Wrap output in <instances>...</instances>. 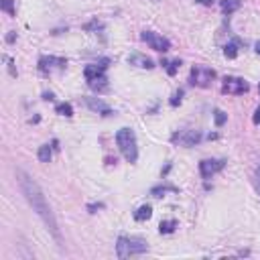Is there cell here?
<instances>
[{"mask_svg":"<svg viewBox=\"0 0 260 260\" xmlns=\"http://www.w3.org/2000/svg\"><path fill=\"white\" fill-rule=\"evenodd\" d=\"M16 181H18V187H21L25 199L29 201V206L33 208V212L43 219V224H45V228L51 232V236L57 240V242H61L59 224H57V219H55V214H53L51 208H49L47 197H45L43 189L39 187V183H37L31 175H27L25 171H21V169H16Z\"/></svg>","mask_w":260,"mask_h":260,"instance_id":"6da1fadb","label":"cell"},{"mask_svg":"<svg viewBox=\"0 0 260 260\" xmlns=\"http://www.w3.org/2000/svg\"><path fill=\"white\" fill-rule=\"evenodd\" d=\"M116 144L120 153L128 163H136L138 159V144H136V134L132 128H120L116 132Z\"/></svg>","mask_w":260,"mask_h":260,"instance_id":"7a4b0ae2","label":"cell"},{"mask_svg":"<svg viewBox=\"0 0 260 260\" xmlns=\"http://www.w3.org/2000/svg\"><path fill=\"white\" fill-rule=\"evenodd\" d=\"M148 250V244L140 238H128V236H120L116 242V254L118 258H128V256H136Z\"/></svg>","mask_w":260,"mask_h":260,"instance_id":"3957f363","label":"cell"},{"mask_svg":"<svg viewBox=\"0 0 260 260\" xmlns=\"http://www.w3.org/2000/svg\"><path fill=\"white\" fill-rule=\"evenodd\" d=\"M108 63V59H102L100 63H91V65H87L86 69H84V76H86V80H87V84H89V87H94V89H104L108 84V80H106V65Z\"/></svg>","mask_w":260,"mask_h":260,"instance_id":"277c9868","label":"cell"},{"mask_svg":"<svg viewBox=\"0 0 260 260\" xmlns=\"http://www.w3.org/2000/svg\"><path fill=\"white\" fill-rule=\"evenodd\" d=\"M216 80V71L212 67H203V65H195L191 69V84L199 86V87H208L212 82Z\"/></svg>","mask_w":260,"mask_h":260,"instance_id":"5b68a950","label":"cell"},{"mask_svg":"<svg viewBox=\"0 0 260 260\" xmlns=\"http://www.w3.org/2000/svg\"><path fill=\"white\" fill-rule=\"evenodd\" d=\"M140 39H142L148 47H151V49L161 51V53H165V51L171 49V41L165 39V37H161V35H157V33H153V31H142Z\"/></svg>","mask_w":260,"mask_h":260,"instance_id":"8992f818","label":"cell"},{"mask_svg":"<svg viewBox=\"0 0 260 260\" xmlns=\"http://www.w3.org/2000/svg\"><path fill=\"white\" fill-rule=\"evenodd\" d=\"M226 167V161L224 159H203L199 163V173L203 179H212L216 173H219L221 169Z\"/></svg>","mask_w":260,"mask_h":260,"instance_id":"52a82bcc","label":"cell"},{"mask_svg":"<svg viewBox=\"0 0 260 260\" xmlns=\"http://www.w3.org/2000/svg\"><path fill=\"white\" fill-rule=\"evenodd\" d=\"M248 89H250V86L242 78H226L224 86H221V91H224V94H232V96L246 94Z\"/></svg>","mask_w":260,"mask_h":260,"instance_id":"ba28073f","label":"cell"},{"mask_svg":"<svg viewBox=\"0 0 260 260\" xmlns=\"http://www.w3.org/2000/svg\"><path fill=\"white\" fill-rule=\"evenodd\" d=\"M199 140H201V134L197 132V130H183V132L173 134V142H179L183 146H193Z\"/></svg>","mask_w":260,"mask_h":260,"instance_id":"9c48e42d","label":"cell"},{"mask_svg":"<svg viewBox=\"0 0 260 260\" xmlns=\"http://www.w3.org/2000/svg\"><path fill=\"white\" fill-rule=\"evenodd\" d=\"M67 65V61L65 59H61V57H53V55H49V57H47V55H45V57H41L39 59V69L41 71H53L55 67H57V69H63Z\"/></svg>","mask_w":260,"mask_h":260,"instance_id":"30bf717a","label":"cell"},{"mask_svg":"<svg viewBox=\"0 0 260 260\" xmlns=\"http://www.w3.org/2000/svg\"><path fill=\"white\" fill-rule=\"evenodd\" d=\"M86 106L91 110V112H96V114H102V116H110L112 114V108H110L104 100L100 98H86Z\"/></svg>","mask_w":260,"mask_h":260,"instance_id":"8fae6325","label":"cell"},{"mask_svg":"<svg viewBox=\"0 0 260 260\" xmlns=\"http://www.w3.org/2000/svg\"><path fill=\"white\" fill-rule=\"evenodd\" d=\"M128 61H130V63H138V67H144V69H153V67H155L151 59L142 57V55H138V53H136V55H130Z\"/></svg>","mask_w":260,"mask_h":260,"instance_id":"7c38bea8","label":"cell"},{"mask_svg":"<svg viewBox=\"0 0 260 260\" xmlns=\"http://www.w3.org/2000/svg\"><path fill=\"white\" fill-rule=\"evenodd\" d=\"M219 6L226 14H232L234 10L240 8V0H219Z\"/></svg>","mask_w":260,"mask_h":260,"instance_id":"4fadbf2b","label":"cell"},{"mask_svg":"<svg viewBox=\"0 0 260 260\" xmlns=\"http://www.w3.org/2000/svg\"><path fill=\"white\" fill-rule=\"evenodd\" d=\"M153 216V208L151 206H140L136 212H134V219L136 221H144V219H148Z\"/></svg>","mask_w":260,"mask_h":260,"instance_id":"5bb4252c","label":"cell"},{"mask_svg":"<svg viewBox=\"0 0 260 260\" xmlns=\"http://www.w3.org/2000/svg\"><path fill=\"white\" fill-rule=\"evenodd\" d=\"M175 228H177V221L175 219H167V221H161L159 232L161 234H171V232H175Z\"/></svg>","mask_w":260,"mask_h":260,"instance_id":"9a60e30c","label":"cell"},{"mask_svg":"<svg viewBox=\"0 0 260 260\" xmlns=\"http://www.w3.org/2000/svg\"><path fill=\"white\" fill-rule=\"evenodd\" d=\"M51 155H53V151H51L49 144L39 146V161H41V163H49V161H51Z\"/></svg>","mask_w":260,"mask_h":260,"instance_id":"2e32d148","label":"cell"},{"mask_svg":"<svg viewBox=\"0 0 260 260\" xmlns=\"http://www.w3.org/2000/svg\"><path fill=\"white\" fill-rule=\"evenodd\" d=\"M57 114H61V116H67V118H71L73 116V108H71V104H67V102H63V104H57Z\"/></svg>","mask_w":260,"mask_h":260,"instance_id":"e0dca14e","label":"cell"},{"mask_svg":"<svg viewBox=\"0 0 260 260\" xmlns=\"http://www.w3.org/2000/svg\"><path fill=\"white\" fill-rule=\"evenodd\" d=\"M0 8H2L6 14H10V16H14V14H16L14 0H0Z\"/></svg>","mask_w":260,"mask_h":260,"instance_id":"ac0fdd59","label":"cell"},{"mask_svg":"<svg viewBox=\"0 0 260 260\" xmlns=\"http://www.w3.org/2000/svg\"><path fill=\"white\" fill-rule=\"evenodd\" d=\"M224 53H226V57L234 59L236 55H238V43H228V45L224 47Z\"/></svg>","mask_w":260,"mask_h":260,"instance_id":"d6986e66","label":"cell"},{"mask_svg":"<svg viewBox=\"0 0 260 260\" xmlns=\"http://www.w3.org/2000/svg\"><path fill=\"white\" fill-rule=\"evenodd\" d=\"M167 191H177L175 187H169V185H161V187H155L153 189V195L155 197H163V193H167Z\"/></svg>","mask_w":260,"mask_h":260,"instance_id":"ffe728a7","label":"cell"},{"mask_svg":"<svg viewBox=\"0 0 260 260\" xmlns=\"http://www.w3.org/2000/svg\"><path fill=\"white\" fill-rule=\"evenodd\" d=\"M179 67H181V61H171V63H167V73H169V76H175Z\"/></svg>","mask_w":260,"mask_h":260,"instance_id":"44dd1931","label":"cell"},{"mask_svg":"<svg viewBox=\"0 0 260 260\" xmlns=\"http://www.w3.org/2000/svg\"><path fill=\"white\" fill-rule=\"evenodd\" d=\"M226 118H228V116H226L224 112H221V110H216V124H217V126L224 124V122H226Z\"/></svg>","mask_w":260,"mask_h":260,"instance_id":"7402d4cb","label":"cell"},{"mask_svg":"<svg viewBox=\"0 0 260 260\" xmlns=\"http://www.w3.org/2000/svg\"><path fill=\"white\" fill-rule=\"evenodd\" d=\"M181 96H183V89L175 91V96H173V100H171V106H177V104L181 102Z\"/></svg>","mask_w":260,"mask_h":260,"instance_id":"603a6c76","label":"cell"},{"mask_svg":"<svg viewBox=\"0 0 260 260\" xmlns=\"http://www.w3.org/2000/svg\"><path fill=\"white\" fill-rule=\"evenodd\" d=\"M256 189L260 193V165H258V169H256Z\"/></svg>","mask_w":260,"mask_h":260,"instance_id":"cb8c5ba5","label":"cell"},{"mask_svg":"<svg viewBox=\"0 0 260 260\" xmlns=\"http://www.w3.org/2000/svg\"><path fill=\"white\" fill-rule=\"evenodd\" d=\"M254 124H260V106L256 108V112H254Z\"/></svg>","mask_w":260,"mask_h":260,"instance_id":"d4e9b609","label":"cell"},{"mask_svg":"<svg viewBox=\"0 0 260 260\" xmlns=\"http://www.w3.org/2000/svg\"><path fill=\"white\" fill-rule=\"evenodd\" d=\"M6 41H8V43H12V41H14V33H10V35L6 37Z\"/></svg>","mask_w":260,"mask_h":260,"instance_id":"484cf974","label":"cell"},{"mask_svg":"<svg viewBox=\"0 0 260 260\" xmlns=\"http://www.w3.org/2000/svg\"><path fill=\"white\" fill-rule=\"evenodd\" d=\"M197 2H201V4H210L212 0H197Z\"/></svg>","mask_w":260,"mask_h":260,"instance_id":"4316f807","label":"cell"},{"mask_svg":"<svg viewBox=\"0 0 260 260\" xmlns=\"http://www.w3.org/2000/svg\"><path fill=\"white\" fill-rule=\"evenodd\" d=\"M256 53L260 55V43H256Z\"/></svg>","mask_w":260,"mask_h":260,"instance_id":"83f0119b","label":"cell"},{"mask_svg":"<svg viewBox=\"0 0 260 260\" xmlns=\"http://www.w3.org/2000/svg\"><path fill=\"white\" fill-rule=\"evenodd\" d=\"M258 89H260V86H258Z\"/></svg>","mask_w":260,"mask_h":260,"instance_id":"f1b7e54d","label":"cell"}]
</instances>
